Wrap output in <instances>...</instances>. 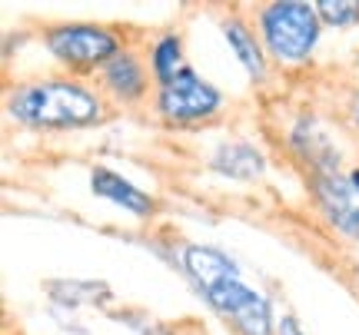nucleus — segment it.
Segmentation results:
<instances>
[{"label": "nucleus", "instance_id": "obj_1", "mask_svg": "<svg viewBox=\"0 0 359 335\" xmlns=\"http://www.w3.org/2000/svg\"><path fill=\"white\" fill-rule=\"evenodd\" d=\"M187 269L200 283V289L206 292V299L217 306L223 315H233L236 325L246 335H269V306L266 299L257 296L253 289H246L236 276L226 256H219L206 245H190L187 249Z\"/></svg>", "mask_w": 359, "mask_h": 335}, {"label": "nucleus", "instance_id": "obj_2", "mask_svg": "<svg viewBox=\"0 0 359 335\" xmlns=\"http://www.w3.org/2000/svg\"><path fill=\"white\" fill-rule=\"evenodd\" d=\"M13 116L34 127H83L100 116V106L80 87L70 83H37L13 97Z\"/></svg>", "mask_w": 359, "mask_h": 335}, {"label": "nucleus", "instance_id": "obj_3", "mask_svg": "<svg viewBox=\"0 0 359 335\" xmlns=\"http://www.w3.org/2000/svg\"><path fill=\"white\" fill-rule=\"evenodd\" d=\"M263 27H266L269 47L286 60H299V57H306L313 50L316 13L306 3H273L263 13Z\"/></svg>", "mask_w": 359, "mask_h": 335}, {"label": "nucleus", "instance_id": "obj_4", "mask_svg": "<svg viewBox=\"0 0 359 335\" xmlns=\"http://www.w3.org/2000/svg\"><path fill=\"white\" fill-rule=\"evenodd\" d=\"M219 104V93L203 83L193 70H180L177 77L163 83V97H160V106L170 120H196V116L213 113Z\"/></svg>", "mask_w": 359, "mask_h": 335}, {"label": "nucleus", "instance_id": "obj_5", "mask_svg": "<svg viewBox=\"0 0 359 335\" xmlns=\"http://www.w3.org/2000/svg\"><path fill=\"white\" fill-rule=\"evenodd\" d=\"M50 50L64 57L67 64H100L107 57H114L116 43L110 34L93 27H60L50 34Z\"/></svg>", "mask_w": 359, "mask_h": 335}, {"label": "nucleus", "instance_id": "obj_6", "mask_svg": "<svg viewBox=\"0 0 359 335\" xmlns=\"http://www.w3.org/2000/svg\"><path fill=\"white\" fill-rule=\"evenodd\" d=\"M316 193H320V203L326 209V216L333 220L336 229H343L346 236L359 239V186L346 176H323L320 186H316Z\"/></svg>", "mask_w": 359, "mask_h": 335}, {"label": "nucleus", "instance_id": "obj_7", "mask_svg": "<svg viewBox=\"0 0 359 335\" xmlns=\"http://www.w3.org/2000/svg\"><path fill=\"white\" fill-rule=\"evenodd\" d=\"M93 193L107 196V199H114V203H120V206H127L130 213H137V216H147L150 206H154L140 190H133L123 176H116V173H110V169H93Z\"/></svg>", "mask_w": 359, "mask_h": 335}, {"label": "nucleus", "instance_id": "obj_8", "mask_svg": "<svg viewBox=\"0 0 359 335\" xmlns=\"http://www.w3.org/2000/svg\"><path fill=\"white\" fill-rule=\"evenodd\" d=\"M217 169L230 173V176H240V180H250L263 169V159L250 146H223L217 156Z\"/></svg>", "mask_w": 359, "mask_h": 335}, {"label": "nucleus", "instance_id": "obj_9", "mask_svg": "<svg viewBox=\"0 0 359 335\" xmlns=\"http://www.w3.org/2000/svg\"><path fill=\"white\" fill-rule=\"evenodd\" d=\"M107 80H110V87L116 93H123V97H137L143 87V77H140V66L133 57H114L110 64H107Z\"/></svg>", "mask_w": 359, "mask_h": 335}, {"label": "nucleus", "instance_id": "obj_10", "mask_svg": "<svg viewBox=\"0 0 359 335\" xmlns=\"http://www.w3.org/2000/svg\"><path fill=\"white\" fill-rule=\"evenodd\" d=\"M223 30H226V40H230V47L240 53L243 66L250 70V73H253V77H259V73H263V57H259V50H257V43H253V37H250V34H246L240 24H226Z\"/></svg>", "mask_w": 359, "mask_h": 335}, {"label": "nucleus", "instance_id": "obj_11", "mask_svg": "<svg viewBox=\"0 0 359 335\" xmlns=\"http://www.w3.org/2000/svg\"><path fill=\"white\" fill-rule=\"evenodd\" d=\"M154 64H156V73H160V80L163 83H170V80L177 77L180 70V43L173 37H167V40H160V47H156V53H154Z\"/></svg>", "mask_w": 359, "mask_h": 335}, {"label": "nucleus", "instance_id": "obj_12", "mask_svg": "<svg viewBox=\"0 0 359 335\" xmlns=\"http://www.w3.org/2000/svg\"><path fill=\"white\" fill-rule=\"evenodd\" d=\"M320 13L330 20V24H353L359 20V3H346V0H323L320 3Z\"/></svg>", "mask_w": 359, "mask_h": 335}, {"label": "nucleus", "instance_id": "obj_13", "mask_svg": "<svg viewBox=\"0 0 359 335\" xmlns=\"http://www.w3.org/2000/svg\"><path fill=\"white\" fill-rule=\"evenodd\" d=\"M280 335H303V332H299L296 319H290V315H286V319H283V325H280Z\"/></svg>", "mask_w": 359, "mask_h": 335}, {"label": "nucleus", "instance_id": "obj_14", "mask_svg": "<svg viewBox=\"0 0 359 335\" xmlns=\"http://www.w3.org/2000/svg\"><path fill=\"white\" fill-rule=\"evenodd\" d=\"M353 183H356V186H359V169H356V173H353Z\"/></svg>", "mask_w": 359, "mask_h": 335}, {"label": "nucleus", "instance_id": "obj_15", "mask_svg": "<svg viewBox=\"0 0 359 335\" xmlns=\"http://www.w3.org/2000/svg\"><path fill=\"white\" fill-rule=\"evenodd\" d=\"M356 123H359V104H356Z\"/></svg>", "mask_w": 359, "mask_h": 335}]
</instances>
